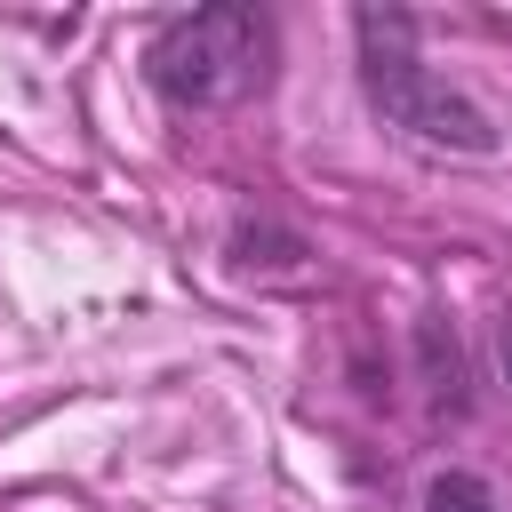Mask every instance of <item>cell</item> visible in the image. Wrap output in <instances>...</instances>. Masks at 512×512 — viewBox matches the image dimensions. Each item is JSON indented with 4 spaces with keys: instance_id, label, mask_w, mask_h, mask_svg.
<instances>
[{
    "instance_id": "6da1fadb",
    "label": "cell",
    "mask_w": 512,
    "mask_h": 512,
    "mask_svg": "<svg viewBox=\"0 0 512 512\" xmlns=\"http://www.w3.org/2000/svg\"><path fill=\"white\" fill-rule=\"evenodd\" d=\"M144 80L176 112H232L272 80V16L248 0L168 16L144 48Z\"/></svg>"
},
{
    "instance_id": "7a4b0ae2",
    "label": "cell",
    "mask_w": 512,
    "mask_h": 512,
    "mask_svg": "<svg viewBox=\"0 0 512 512\" xmlns=\"http://www.w3.org/2000/svg\"><path fill=\"white\" fill-rule=\"evenodd\" d=\"M352 32H360V88L384 112V128H408L416 144H440V152H464V160L496 152V120L416 56V16L408 8H360Z\"/></svg>"
},
{
    "instance_id": "3957f363",
    "label": "cell",
    "mask_w": 512,
    "mask_h": 512,
    "mask_svg": "<svg viewBox=\"0 0 512 512\" xmlns=\"http://www.w3.org/2000/svg\"><path fill=\"white\" fill-rule=\"evenodd\" d=\"M416 368H424L432 408H464V352H456V328H448L440 312L416 320Z\"/></svg>"
},
{
    "instance_id": "277c9868",
    "label": "cell",
    "mask_w": 512,
    "mask_h": 512,
    "mask_svg": "<svg viewBox=\"0 0 512 512\" xmlns=\"http://www.w3.org/2000/svg\"><path fill=\"white\" fill-rule=\"evenodd\" d=\"M424 512H496V488L480 472H432L424 480Z\"/></svg>"
},
{
    "instance_id": "5b68a950",
    "label": "cell",
    "mask_w": 512,
    "mask_h": 512,
    "mask_svg": "<svg viewBox=\"0 0 512 512\" xmlns=\"http://www.w3.org/2000/svg\"><path fill=\"white\" fill-rule=\"evenodd\" d=\"M496 368H504V392H512V312L496 320Z\"/></svg>"
}]
</instances>
